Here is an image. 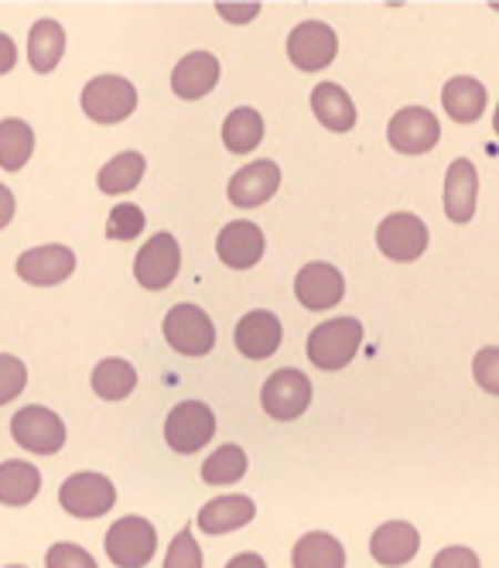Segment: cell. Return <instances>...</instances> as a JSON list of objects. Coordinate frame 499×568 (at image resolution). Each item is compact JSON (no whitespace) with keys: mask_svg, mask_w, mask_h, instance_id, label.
<instances>
[{"mask_svg":"<svg viewBox=\"0 0 499 568\" xmlns=\"http://www.w3.org/2000/svg\"><path fill=\"white\" fill-rule=\"evenodd\" d=\"M359 346H363V322L349 315V318H328L322 326H315L305 353L318 371L336 374L356 359Z\"/></svg>","mask_w":499,"mask_h":568,"instance_id":"cell-1","label":"cell"},{"mask_svg":"<svg viewBox=\"0 0 499 568\" xmlns=\"http://www.w3.org/2000/svg\"><path fill=\"white\" fill-rule=\"evenodd\" d=\"M138 110V90L123 75H96L82 90V113L96 124H120Z\"/></svg>","mask_w":499,"mask_h":568,"instance_id":"cell-2","label":"cell"},{"mask_svg":"<svg viewBox=\"0 0 499 568\" xmlns=\"http://www.w3.org/2000/svg\"><path fill=\"white\" fill-rule=\"evenodd\" d=\"M216 435V415L205 400H182L172 408L169 422H164V442L172 445V453L192 456L202 445H210Z\"/></svg>","mask_w":499,"mask_h":568,"instance_id":"cell-3","label":"cell"},{"mask_svg":"<svg viewBox=\"0 0 499 568\" xmlns=\"http://www.w3.org/2000/svg\"><path fill=\"white\" fill-rule=\"evenodd\" d=\"M164 339L182 356H205L216 346V326L198 305L182 302L164 315Z\"/></svg>","mask_w":499,"mask_h":568,"instance_id":"cell-4","label":"cell"},{"mask_svg":"<svg viewBox=\"0 0 499 568\" xmlns=\"http://www.w3.org/2000/svg\"><path fill=\"white\" fill-rule=\"evenodd\" d=\"M157 551V531L144 517H120L106 531V555L116 568H144Z\"/></svg>","mask_w":499,"mask_h":568,"instance_id":"cell-5","label":"cell"},{"mask_svg":"<svg viewBox=\"0 0 499 568\" xmlns=\"http://www.w3.org/2000/svg\"><path fill=\"white\" fill-rule=\"evenodd\" d=\"M11 438L21 445L24 453L34 456H55L65 445V425L52 408H41V404H28L11 418Z\"/></svg>","mask_w":499,"mask_h":568,"instance_id":"cell-6","label":"cell"},{"mask_svg":"<svg viewBox=\"0 0 499 568\" xmlns=\"http://www.w3.org/2000/svg\"><path fill=\"white\" fill-rule=\"evenodd\" d=\"M261 404H264V412L274 422H295V418H302L308 412V404H312V381H308V374H302L295 367L271 374L264 390H261Z\"/></svg>","mask_w":499,"mask_h":568,"instance_id":"cell-7","label":"cell"},{"mask_svg":"<svg viewBox=\"0 0 499 568\" xmlns=\"http://www.w3.org/2000/svg\"><path fill=\"white\" fill-rule=\"evenodd\" d=\"M59 504L72 517H103L116 504V486L103 473H72L62 483Z\"/></svg>","mask_w":499,"mask_h":568,"instance_id":"cell-8","label":"cell"},{"mask_svg":"<svg viewBox=\"0 0 499 568\" xmlns=\"http://www.w3.org/2000/svg\"><path fill=\"white\" fill-rule=\"evenodd\" d=\"M339 52V38L325 21H302L287 34V59L302 72H322Z\"/></svg>","mask_w":499,"mask_h":568,"instance_id":"cell-9","label":"cell"},{"mask_svg":"<svg viewBox=\"0 0 499 568\" xmlns=\"http://www.w3.org/2000/svg\"><path fill=\"white\" fill-rule=\"evenodd\" d=\"M182 267V251L172 233H157L144 243V251L134 261V277L144 292H161L179 277Z\"/></svg>","mask_w":499,"mask_h":568,"instance_id":"cell-10","label":"cell"},{"mask_svg":"<svg viewBox=\"0 0 499 568\" xmlns=\"http://www.w3.org/2000/svg\"><path fill=\"white\" fill-rule=\"evenodd\" d=\"M377 247L384 257L410 264L428 251V226L414 213H390L377 230Z\"/></svg>","mask_w":499,"mask_h":568,"instance_id":"cell-11","label":"cell"},{"mask_svg":"<svg viewBox=\"0 0 499 568\" xmlns=\"http://www.w3.org/2000/svg\"><path fill=\"white\" fill-rule=\"evenodd\" d=\"M387 138L400 154H428L441 138V124L428 106H404L390 116Z\"/></svg>","mask_w":499,"mask_h":568,"instance_id":"cell-12","label":"cell"},{"mask_svg":"<svg viewBox=\"0 0 499 568\" xmlns=\"http://www.w3.org/2000/svg\"><path fill=\"white\" fill-rule=\"evenodd\" d=\"M295 295L308 312H328L346 298V281L336 264H308L295 277Z\"/></svg>","mask_w":499,"mask_h":568,"instance_id":"cell-13","label":"cell"},{"mask_svg":"<svg viewBox=\"0 0 499 568\" xmlns=\"http://www.w3.org/2000/svg\"><path fill=\"white\" fill-rule=\"evenodd\" d=\"M264 247H267V240L261 233L257 223H249V220H233L220 230L216 236V254L226 267L233 271H246V267H254L261 257H264Z\"/></svg>","mask_w":499,"mask_h":568,"instance_id":"cell-14","label":"cell"},{"mask_svg":"<svg viewBox=\"0 0 499 568\" xmlns=\"http://www.w3.org/2000/svg\"><path fill=\"white\" fill-rule=\"evenodd\" d=\"M14 267L18 277L34 284V288H52V284H62L75 271V254L69 247H59V243H49V247L24 251Z\"/></svg>","mask_w":499,"mask_h":568,"instance_id":"cell-15","label":"cell"},{"mask_svg":"<svg viewBox=\"0 0 499 568\" xmlns=\"http://www.w3.org/2000/svg\"><path fill=\"white\" fill-rule=\"evenodd\" d=\"M277 189H281V169L271 158H261L230 179V202L236 210H257L267 199H274Z\"/></svg>","mask_w":499,"mask_h":568,"instance_id":"cell-16","label":"cell"},{"mask_svg":"<svg viewBox=\"0 0 499 568\" xmlns=\"http://www.w3.org/2000/svg\"><path fill=\"white\" fill-rule=\"evenodd\" d=\"M236 349L249 359H267L277 353L281 339H284V329H281V318L267 308H254L240 318L236 326Z\"/></svg>","mask_w":499,"mask_h":568,"instance_id":"cell-17","label":"cell"},{"mask_svg":"<svg viewBox=\"0 0 499 568\" xmlns=\"http://www.w3.org/2000/svg\"><path fill=\"white\" fill-rule=\"evenodd\" d=\"M418 551H421V535H418V527L407 520H387L369 538V555L387 568L407 565Z\"/></svg>","mask_w":499,"mask_h":568,"instance_id":"cell-18","label":"cell"},{"mask_svg":"<svg viewBox=\"0 0 499 568\" xmlns=\"http://www.w3.org/2000/svg\"><path fill=\"white\" fill-rule=\"evenodd\" d=\"M476 195H479V175L472 169V161L455 158L445 175V216L451 223H469L476 213Z\"/></svg>","mask_w":499,"mask_h":568,"instance_id":"cell-19","label":"cell"},{"mask_svg":"<svg viewBox=\"0 0 499 568\" xmlns=\"http://www.w3.org/2000/svg\"><path fill=\"white\" fill-rule=\"evenodd\" d=\"M220 83V59L213 52H192L172 72V90L182 100H202Z\"/></svg>","mask_w":499,"mask_h":568,"instance_id":"cell-20","label":"cell"},{"mask_svg":"<svg viewBox=\"0 0 499 568\" xmlns=\"http://www.w3.org/2000/svg\"><path fill=\"white\" fill-rule=\"evenodd\" d=\"M257 517V504L243 497V494H230V497H216L198 510V531L205 535H230L240 531L249 520Z\"/></svg>","mask_w":499,"mask_h":568,"instance_id":"cell-21","label":"cell"},{"mask_svg":"<svg viewBox=\"0 0 499 568\" xmlns=\"http://www.w3.org/2000/svg\"><path fill=\"white\" fill-rule=\"evenodd\" d=\"M441 103L455 124H476L486 113V87L472 75H455L441 90Z\"/></svg>","mask_w":499,"mask_h":568,"instance_id":"cell-22","label":"cell"},{"mask_svg":"<svg viewBox=\"0 0 499 568\" xmlns=\"http://www.w3.org/2000/svg\"><path fill=\"white\" fill-rule=\"evenodd\" d=\"M65 55V28L55 18H41L28 31V59L34 72H52Z\"/></svg>","mask_w":499,"mask_h":568,"instance_id":"cell-23","label":"cell"},{"mask_svg":"<svg viewBox=\"0 0 499 568\" xmlns=\"http://www.w3.org/2000/svg\"><path fill=\"white\" fill-rule=\"evenodd\" d=\"M312 110L322 120V128L336 131V134H346L356 128V106H353L349 93L336 83H318L312 90Z\"/></svg>","mask_w":499,"mask_h":568,"instance_id":"cell-24","label":"cell"},{"mask_svg":"<svg viewBox=\"0 0 499 568\" xmlns=\"http://www.w3.org/2000/svg\"><path fill=\"white\" fill-rule=\"evenodd\" d=\"M41 494V473L24 459L0 463V504L4 507H28Z\"/></svg>","mask_w":499,"mask_h":568,"instance_id":"cell-25","label":"cell"},{"mask_svg":"<svg viewBox=\"0 0 499 568\" xmlns=\"http://www.w3.org/2000/svg\"><path fill=\"white\" fill-rule=\"evenodd\" d=\"M295 568H346V548L328 531H308L291 551Z\"/></svg>","mask_w":499,"mask_h":568,"instance_id":"cell-26","label":"cell"},{"mask_svg":"<svg viewBox=\"0 0 499 568\" xmlns=\"http://www.w3.org/2000/svg\"><path fill=\"white\" fill-rule=\"evenodd\" d=\"M144 154H138V151H123V154H116L113 161H106V165L100 169V175H96V185H100V192H106V195H123V192H134L138 189V182L144 179Z\"/></svg>","mask_w":499,"mask_h":568,"instance_id":"cell-27","label":"cell"},{"mask_svg":"<svg viewBox=\"0 0 499 568\" xmlns=\"http://www.w3.org/2000/svg\"><path fill=\"white\" fill-rule=\"evenodd\" d=\"M34 154V131L18 116L0 120V169L21 172Z\"/></svg>","mask_w":499,"mask_h":568,"instance_id":"cell-28","label":"cell"},{"mask_svg":"<svg viewBox=\"0 0 499 568\" xmlns=\"http://www.w3.org/2000/svg\"><path fill=\"white\" fill-rule=\"evenodd\" d=\"M264 141V116L249 106H240L226 116L223 124V144L233 154H249L257 144Z\"/></svg>","mask_w":499,"mask_h":568,"instance_id":"cell-29","label":"cell"},{"mask_svg":"<svg viewBox=\"0 0 499 568\" xmlns=\"http://www.w3.org/2000/svg\"><path fill=\"white\" fill-rule=\"evenodd\" d=\"M138 387V371L131 367L128 359H100L96 363V371H93V390L103 397V400H123V397H131Z\"/></svg>","mask_w":499,"mask_h":568,"instance_id":"cell-30","label":"cell"},{"mask_svg":"<svg viewBox=\"0 0 499 568\" xmlns=\"http://www.w3.org/2000/svg\"><path fill=\"white\" fill-rule=\"evenodd\" d=\"M243 476H246V453L240 445H223V449H216L202 463V483H210V486L240 483Z\"/></svg>","mask_w":499,"mask_h":568,"instance_id":"cell-31","label":"cell"},{"mask_svg":"<svg viewBox=\"0 0 499 568\" xmlns=\"http://www.w3.org/2000/svg\"><path fill=\"white\" fill-rule=\"evenodd\" d=\"M141 233H144V210L141 206L123 202V206L110 210V220H106V236L110 240H134Z\"/></svg>","mask_w":499,"mask_h":568,"instance_id":"cell-32","label":"cell"},{"mask_svg":"<svg viewBox=\"0 0 499 568\" xmlns=\"http://www.w3.org/2000/svg\"><path fill=\"white\" fill-rule=\"evenodd\" d=\"M24 387H28V367L18 356L0 353V404L14 400Z\"/></svg>","mask_w":499,"mask_h":568,"instance_id":"cell-33","label":"cell"},{"mask_svg":"<svg viewBox=\"0 0 499 568\" xmlns=\"http://www.w3.org/2000/svg\"><path fill=\"white\" fill-rule=\"evenodd\" d=\"M164 568H202V548L192 538V531H179V538L172 541L169 555H164Z\"/></svg>","mask_w":499,"mask_h":568,"instance_id":"cell-34","label":"cell"},{"mask_svg":"<svg viewBox=\"0 0 499 568\" xmlns=\"http://www.w3.org/2000/svg\"><path fill=\"white\" fill-rule=\"evenodd\" d=\"M45 565H49V568H100V565H96V558H93L86 548L69 545V541L52 545V548H49V555H45Z\"/></svg>","mask_w":499,"mask_h":568,"instance_id":"cell-35","label":"cell"},{"mask_svg":"<svg viewBox=\"0 0 499 568\" xmlns=\"http://www.w3.org/2000/svg\"><path fill=\"white\" fill-rule=\"evenodd\" d=\"M499 349L496 346H486L479 356H476V381L489 390V394H499Z\"/></svg>","mask_w":499,"mask_h":568,"instance_id":"cell-36","label":"cell"},{"mask_svg":"<svg viewBox=\"0 0 499 568\" xmlns=\"http://www.w3.org/2000/svg\"><path fill=\"white\" fill-rule=\"evenodd\" d=\"M431 568H482L479 555L472 548H462V545H451V548H441L431 561Z\"/></svg>","mask_w":499,"mask_h":568,"instance_id":"cell-37","label":"cell"},{"mask_svg":"<svg viewBox=\"0 0 499 568\" xmlns=\"http://www.w3.org/2000/svg\"><path fill=\"white\" fill-rule=\"evenodd\" d=\"M216 11L230 24H246V21H254L261 14V4H216Z\"/></svg>","mask_w":499,"mask_h":568,"instance_id":"cell-38","label":"cell"},{"mask_svg":"<svg viewBox=\"0 0 499 568\" xmlns=\"http://www.w3.org/2000/svg\"><path fill=\"white\" fill-rule=\"evenodd\" d=\"M14 62H18V49L11 42V34L0 31V75H8L14 69Z\"/></svg>","mask_w":499,"mask_h":568,"instance_id":"cell-39","label":"cell"},{"mask_svg":"<svg viewBox=\"0 0 499 568\" xmlns=\"http://www.w3.org/2000/svg\"><path fill=\"white\" fill-rule=\"evenodd\" d=\"M11 220H14V195L8 185H0V230H4Z\"/></svg>","mask_w":499,"mask_h":568,"instance_id":"cell-40","label":"cell"},{"mask_svg":"<svg viewBox=\"0 0 499 568\" xmlns=\"http://www.w3.org/2000/svg\"><path fill=\"white\" fill-rule=\"evenodd\" d=\"M226 568H267V561L254 551H240L226 561Z\"/></svg>","mask_w":499,"mask_h":568,"instance_id":"cell-41","label":"cell"},{"mask_svg":"<svg viewBox=\"0 0 499 568\" xmlns=\"http://www.w3.org/2000/svg\"><path fill=\"white\" fill-rule=\"evenodd\" d=\"M8 568H24V565H8Z\"/></svg>","mask_w":499,"mask_h":568,"instance_id":"cell-42","label":"cell"}]
</instances>
